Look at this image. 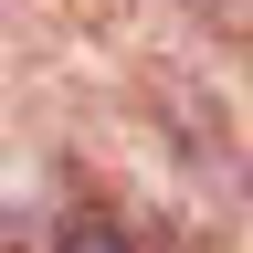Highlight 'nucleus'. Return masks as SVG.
<instances>
[{
    "label": "nucleus",
    "instance_id": "1",
    "mask_svg": "<svg viewBox=\"0 0 253 253\" xmlns=\"http://www.w3.org/2000/svg\"><path fill=\"white\" fill-rule=\"evenodd\" d=\"M53 253H137V232H126L116 211H74V221L53 232Z\"/></svg>",
    "mask_w": 253,
    "mask_h": 253
}]
</instances>
